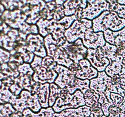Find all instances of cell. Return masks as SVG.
Listing matches in <instances>:
<instances>
[{
  "label": "cell",
  "instance_id": "6da1fadb",
  "mask_svg": "<svg viewBox=\"0 0 125 117\" xmlns=\"http://www.w3.org/2000/svg\"><path fill=\"white\" fill-rule=\"evenodd\" d=\"M124 28H125V20L120 18L114 11H105L92 20V29L94 32H104L108 29L114 32H117Z\"/></svg>",
  "mask_w": 125,
  "mask_h": 117
},
{
  "label": "cell",
  "instance_id": "7a4b0ae2",
  "mask_svg": "<svg viewBox=\"0 0 125 117\" xmlns=\"http://www.w3.org/2000/svg\"><path fill=\"white\" fill-rule=\"evenodd\" d=\"M84 106H85V99L81 91L77 90L72 95L66 88H62L52 108L55 113H60L67 108H77Z\"/></svg>",
  "mask_w": 125,
  "mask_h": 117
},
{
  "label": "cell",
  "instance_id": "3957f363",
  "mask_svg": "<svg viewBox=\"0 0 125 117\" xmlns=\"http://www.w3.org/2000/svg\"><path fill=\"white\" fill-rule=\"evenodd\" d=\"M9 102L12 104L16 110L21 113L26 108H30L35 113L40 112L42 109L37 95H32L30 91L26 90H23L19 96L13 95Z\"/></svg>",
  "mask_w": 125,
  "mask_h": 117
},
{
  "label": "cell",
  "instance_id": "277c9868",
  "mask_svg": "<svg viewBox=\"0 0 125 117\" xmlns=\"http://www.w3.org/2000/svg\"><path fill=\"white\" fill-rule=\"evenodd\" d=\"M56 72L58 74V76L55 80L54 84L61 88H66L72 95L74 94L78 90L79 79L68 68L59 65H57Z\"/></svg>",
  "mask_w": 125,
  "mask_h": 117
},
{
  "label": "cell",
  "instance_id": "5b68a950",
  "mask_svg": "<svg viewBox=\"0 0 125 117\" xmlns=\"http://www.w3.org/2000/svg\"><path fill=\"white\" fill-rule=\"evenodd\" d=\"M90 28H92V21L87 19L76 20L65 30L64 35L67 41L73 43L78 39L83 40L86 30Z\"/></svg>",
  "mask_w": 125,
  "mask_h": 117
},
{
  "label": "cell",
  "instance_id": "8992f818",
  "mask_svg": "<svg viewBox=\"0 0 125 117\" xmlns=\"http://www.w3.org/2000/svg\"><path fill=\"white\" fill-rule=\"evenodd\" d=\"M46 6V2L41 0L34 1H23V5L21 9L23 13L28 17L26 23L31 25L37 24L41 18L40 12Z\"/></svg>",
  "mask_w": 125,
  "mask_h": 117
},
{
  "label": "cell",
  "instance_id": "52a82bcc",
  "mask_svg": "<svg viewBox=\"0 0 125 117\" xmlns=\"http://www.w3.org/2000/svg\"><path fill=\"white\" fill-rule=\"evenodd\" d=\"M68 54L69 58L74 63H79V61L86 58L88 49L85 47L81 39H78L73 43H65L61 46Z\"/></svg>",
  "mask_w": 125,
  "mask_h": 117
},
{
  "label": "cell",
  "instance_id": "ba28073f",
  "mask_svg": "<svg viewBox=\"0 0 125 117\" xmlns=\"http://www.w3.org/2000/svg\"><path fill=\"white\" fill-rule=\"evenodd\" d=\"M109 3L105 0H87V6L83 11L82 19L94 20L105 11H109Z\"/></svg>",
  "mask_w": 125,
  "mask_h": 117
},
{
  "label": "cell",
  "instance_id": "9c48e42d",
  "mask_svg": "<svg viewBox=\"0 0 125 117\" xmlns=\"http://www.w3.org/2000/svg\"><path fill=\"white\" fill-rule=\"evenodd\" d=\"M27 48L34 55L44 58L47 56L46 50L45 46L44 38L38 34H29L26 39Z\"/></svg>",
  "mask_w": 125,
  "mask_h": 117
},
{
  "label": "cell",
  "instance_id": "30bf717a",
  "mask_svg": "<svg viewBox=\"0 0 125 117\" xmlns=\"http://www.w3.org/2000/svg\"><path fill=\"white\" fill-rule=\"evenodd\" d=\"M83 44L88 49H96L99 47H103L106 43L103 32H94L92 28L86 30L84 38L82 40Z\"/></svg>",
  "mask_w": 125,
  "mask_h": 117
},
{
  "label": "cell",
  "instance_id": "8fae6325",
  "mask_svg": "<svg viewBox=\"0 0 125 117\" xmlns=\"http://www.w3.org/2000/svg\"><path fill=\"white\" fill-rule=\"evenodd\" d=\"M34 73L32 78L35 82L40 84H52L58 76L56 71H49L42 65L33 68Z\"/></svg>",
  "mask_w": 125,
  "mask_h": 117
},
{
  "label": "cell",
  "instance_id": "7c38bea8",
  "mask_svg": "<svg viewBox=\"0 0 125 117\" xmlns=\"http://www.w3.org/2000/svg\"><path fill=\"white\" fill-rule=\"evenodd\" d=\"M112 80V78L109 76L105 71L98 72V76L90 80V88L97 93L99 95L102 93L104 94Z\"/></svg>",
  "mask_w": 125,
  "mask_h": 117
},
{
  "label": "cell",
  "instance_id": "4fadbf2b",
  "mask_svg": "<svg viewBox=\"0 0 125 117\" xmlns=\"http://www.w3.org/2000/svg\"><path fill=\"white\" fill-rule=\"evenodd\" d=\"M50 84H40L35 82L32 89L31 93L38 96L39 102L42 108L49 107V96H50Z\"/></svg>",
  "mask_w": 125,
  "mask_h": 117
},
{
  "label": "cell",
  "instance_id": "5bb4252c",
  "mask_svg": "<svg viewBox=\"0 0 125 117\" xmlns=\"http://www.w3.org/2000/svg\"><path fill=\"white\" fill-rule=\"evenodd\" d=\"M79 64L81 69L76 74V77L82 80H92L96 78L98 74V71L92 67L91 63L87 58L79 61Z\"/></svg>",
  "mask_w": 125,
  "mask_h": 117
},
{
  "label": "cell",
  "instance_id": "9a60e30c",
  "mask_svg": "<svg viewBox=\"0 0 125 117\" xmlns=\"http://www.w3.org/2000/svg\"><path fill=\"white\" fill-rule=\"evenodd\" d=\"M87 59L89 61L92 67L98 72L105 71L106 68L110 64V61L107 58H102L98 55L96 49H90L87 50Z\"/></svg>",
  "mask_w": 125,
  "mask_h": 117
},
{
  "label": "cell",
  "instance_id": "2e32d148",
  "mask_svg": "<svg viewBox=\"0 0 125 117\" xmlns=\"http://www.w3.org/2000/svg\"><path fill=\"white\" fill-rule=\"evenodd\" d=\"M103 33L106 43L114 45L117 48L125 45V28L117 32H114L108 29Z\"/></svg>",
  "mask_w": 125,
  "mask_h": 117
},
{
  "label": "cell",
  "instance_id": "e0dca14e",
  "mask_svg": "<svg viewBox=\"0 0 125 117\" xmlns=\"http://www.w3.org/2000/svg\"><path fill=\"white\" fill-rule=\"evenodd\" d=\"M90 108L87 106L77 108H67L60 113H55L52 117H90Z\"/></svg>",
  "mask_w": 125,
  "mask_h": 117
},
{
  "label": "cell",
  "instance_id": "ac0fdd59",
  "mask_svg": "<svg viewBox=\"0 0 125 117\" xmlns=\"http://www.w3.org/2000/svg\"><path fill=\"white\" fill-rule=\"evenodd\" d=\"M87 6V1L86 0H68L63 4L64 12L65 16L74 15L77 9L82 7L84 9Z\"/></svg>",
  "mask_w": 125,
  "mask_h": 117
},
{
  "label": "cell",
  "instance_id": "d6986e66",
  "mask_svg": "<svg viewBox=\"0 0 125 117\" xmlns=\"http://www.w3.org/2000/svg\"><path fill=\"white\" fill-rule=\"evenodd\" d=\"M106 74L112 79H115L118 76L125 75V64L119 61H112L106 68Z\"/></svg>",
  "mask_w": 125,
  "mask_h": 117
},
{
  "label": "cell",
  "instance_id": "ffe728a7",
  "mask_svg": "<svg viewBox=\"0 0 125 117\" xmlns=\"http://www.w3.org/2000/svg\"><path fill=\"white\" fill-rule=\"evenodd\" d=\"M117 46L106 43L103 47H99L96 49V51L99 56L102 58H107L110 62L116 60L117 58Z\"/></svg>",
  "mask_w": 125,
  "mask_h": 117
},
{
  "label": "cell",
  "instance_id": "44dd1931",
  "mask_svg": "<svg viewBox=\"0 0 125 117\" xmlns=\"http://www.w3.org/2000/svg\"><path fill=\"white\" fill-rule=\"evenodd\" d=\"M54 60L57 63V65L63 66L69 68L74 62L69 58L68 54L66 53L63 48L59 47L52 56Z\"/></svg>",
  "mask_w": 125,
  "mask_h": 117
},
{
  "label": "cell",
  "instance_id": "7402d4cb",
  "mask_svg": "<svg viewBox=\"0 0 125 117\" xmlns=\"http://www.w3.org/2000/svg\"><path fill=\"white\" fill-rule=\"evenodd\" d=\"M13 80L22 90H28L31 93L32 92L33 86L35 84V82L32 76L21 73H20L19 76L16 79H13Z\"/></svg>",
  "mask_w": 125,
  "mask_h": 117
},
{
  "label": "cell",
  "instance_id": "603a6c76",
  "mask_svg": "<svg viewBox=\"0 0 125 117\" xmlns=\"http://www.w3.org/2000/svg\"><path fill=\"white\" fill-rule=\"evenodd\" d=\"M55 113L52 107L42 108L40 112L35 113L32 112L30 108H26L23 112L21 117H52Z\"/></svg>",
  "mask_w": 125,
  "mask_h": 117
},
{
  "label": "cell",
  "instance_id": "cb8c5ba5",
  "mask_svg": "<svg viewBox=\"0 0 125 117\" xmlns=\"http://www.w3.org/2000/svg\"><path fill=\"white\" fill-rule=\"evenodd\" d=\"M61 89L56 84H50V96H49V107H52L57 99L59 97Z\"/></svg>",
  "mask_w": 125,
  "mask_h": 117
},
{
  "label": "cell",
  "instance_id": "d4e9b609",
  "mask_svg": "<svg viewBox=\"0 0 125 117\" xmlns=\"http://www.w3.org/2000/svg\"><path fill=\"white\" fill-rule=\"evenodd\" d=\"M84 99H85V106L90 107L92 105L98 102L100 98V95L94 91L92 89H89L84 93Z\"/></svg>",
  "mask_w": 125,
  "mask_h": 117
},
{
  "label": "cell",
  "instance_id": "484cf974",
  "mask_svg": "<svg viewBox=\"0 0 125 117\" xmlns=\"http://www.w3.org/2000/svg\"><path fill=\"white\" fill-rule=\"evenodd\" d=\"M16 51H17V52H18L21 55V56L23 57L24 63L31 64L32 62L35 55L32 52L28 51L27 46H20V47L16 49Z\"/></svg>",
  "mask_w": 125,
  "mask_h": 117
},
{
  "label": "cell",
  "instance_id": "4316f807",
  "mask_svg": "<svg viewBox=\"0 0 125 117\" xmlns=\"http://www.w3.org/2000/svg\"><path fill=\"white\" fill-rule=\"evenodd\" d=\"M109 3V11L115 12L120 18L125 20V6L119 4L117 1L109 0L107 1Z\"/></svg>",
  "mask_w": 125,
  "mask_h": 117
},
{
  "label": "cell",
  "instance_id": "83f0119b",
  "mask_svg": "<svg viewBox=\"0 0 125 117\" xmlns=\"http://www.w3.org/2000/svg\"><path fill=\"white\" fill-rule=\"evenodd\" d=\"M98 102L101 104V108H102V110L103 112L104 115L106 116V117H109V107L112 105H114L113 104L109 101L107 97L104 93L100 95V98L98 99Z\"/></svg>",
  "mask_w": 125,
  "mask_h": 117
},
{
  "label": "cell",
  "instance_id": "f1b7e54d",
  "mask_svg": "<svg viewBox=\"0 0 125 117\" xmlns=\"http://www.w3.org/2000/svg\"><path fill=\"white\" fill-rule=\"evenodd\" d=\"M42 65L45 67L49 71H56L57 63L54 60L52 57L47 56L43 58Z\"/></svg>",
  "mask_w": 125,
  "mask_h": 117
},
{
  "label": "cell",
  "instance_id": "f546056e",
  "mask_svg": "<svg viewBox=\"0 0 125 117\" xmlns=\"http://www.w3.org/2000/svg\"><path fill=\"white\" fill-rule=\"evenodd\" d=\"M90 108L91 112L90 117H102L104 115L103 112L101 108V105L99 102L94 104Z\"/></svg>",
  "mask_w": 125,
  "mask_h": 117
},
{
  "label": "cell",
  "instance_id": "4dcf8cb0",
  "mask_svg": "<svg viewBox=\"0 0 125 117\" xmlns=\"http://www.w3.org/2000/svg\"><path fill=\"white\" fill-rule=\"evenodd\" d=\"M76 20V17L74 15L68 16V17L67 16H65L62 20L57 21V23L62 24L65 28V30H67V29H68L72 25L73 22L75 20Z\"/></svg>",
  "mask_w": 125,
  "mask_h": 117
},
{
  "label": "cell",
  "instance_id": "1f68e13d",
  "mask_svg": "<svg viewBox=\"0 0 125 117\" xmlns=\"http://www.w3.org/2000/svg\"><path fill=\"white\" fill-rule=\"evenodd\" d=\"M18 71L20 73L23 74H28L32 76L34 73V69L32 68L31 64L27 63H24L23 64L18 66Z\"/></svg>",
  "mask_w": 125,
  "mask_h": 117
},
{
  "label": "cell",
  "instance_id": "d6a6232c",
  "mask_svg": "<svg viewBox=\"0 0 125 117\" xmlns=\"http://www.w3.org/2000/svg\"><path fill=\"white\" fill-rule=\"evenodd\" d=\"M111 98L112 101H113L114 105L119 107L120 105L122 104V101L123 100V97L121 96L120 95L117 93H111Z\"/></svg>",
  "mask_w": 125,
  "mask_h": 117
},
{
  "label": "cell",
  "instance_id": "836d02e7",
  "mask_svg": "<svg viewBox=\"0 0 125 117\" xmlns=\"http://www.w3.org/2000/svg\"><path fill=\"white\" fill-rule=\"evenodd\" d=\"M10 89L12 93L15 96H19L21 93V91L23 90L15 83L13 84L10 87Z\"/></svg>",
  "mask_w": 125,
  "mask_h": 117
},
{
  "label": "cell",
  "instance_id": "e575fe53",
  "mask_svg": "<svg viewBox=\"0 0 125 117\" xmlns=\"http://www.w3.org/2000/svg\"><path fill=\"white\" fill-rule=\"evenodd\" d=\"M115 80L117 81V82H118L120 84V85L121 86L122 89L125 90V75L123 74V75L118 76V77H117L116 78H115Z\"/></svg>",
  "mask_w": 125,
  "mask_h": 117
},
{
  "label": "cell",
  "instance_id": "d590c367",
  "mask_svg": "<svg viewBox=\"0 0 125 117\" xmlns=\"http://www.w3.org/2000/svg\"><path fill=\"white\" fill-rule=\"evenodd\" d=\"M109 114L113 115H117L120 114L121 110L117 106H115V105H112L109 107Z\"/></svg>",
  "mask_w": 125,
  "mask_h": 117
},
{
  "label": "cell",
  "instance_id": "8d00e7d4",
  "mask_svg": "<svg viewBox=\"0 0 125 117\" xmlns=\"http://www.w3.org/2000/svg\"><path fill=\"white\" fill-rule=\"evenodd\" d=\"M68 69L71 71L73 73H74V74L76 75L77 72L79 70L81 69V67L79 65V63H73V64Z\"/></svg>",
  "mask_w": 125,
  "mask_h": 117
},
{
  "label": "cell",
  "instance_id": "74e56055",
  "mask_svg": "<svg viewBox=\"0 0 125 117\" xmlns=\"http://www.w3.org/2000/svg\"><path fill=\"white\" fill-rule=\"evenodd\" d=\"M119 108L121 110L120 117H125V95L123 97V100L122 101V104L120 105Z\"/></svg>",
  "mask_w": 125,
  "mask_h": 117
},
{
  "label": "cell",
  "instance_id": "f35d334b",
  "mask_svg": "<svg viewBox=\"0 0 125 117\" xmlns=\"http://www.w3.org/2000/svg\"><path fill=\"white\" fill-rule=\"evenodd\" d=\"M117 2L119 4L122 5V6H125V0H118V1H117Z\"/></svg>",
  "mask_w": 125,
  "mask_h": 117
},
{
  "label": "cell",
  "instance_id": "ab89813d",
  "mask_svg": "<svg viewBox=\"0 0 125 117\" xmlns=\"http://www.w3.org/2000/svg\"><path fill=\"white\" fill-rule=\"evenodd\" d=\"M109 117H120V115H113L109 114Z\"/></svg>",
  "mask_w": 125,
  "mask_h": 117
}]
</instances>
